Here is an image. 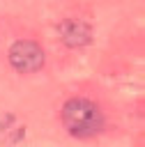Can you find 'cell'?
Here are the masks:
<instances>
[{"mask_svg": "<svg viewBox=\"0 0 145 147\" xmlns=\"http://www.w3.org/2000/svg\"><path fill=\"white\" fill-rule=\"evenodd\" d=\"M62 124L76 138H92L99 131H104L106 119H104L101 108L94 101L76 96L62 106Z\"/></svg>", "mask_w": 145, "mask_h": 147, "instance_id": "1", "label": "cell"}, {"mask_svg": "<svg viewBox=\"0 0 145 147\" xmlns=\"http://www.w3.org/2000/svg\"><path fill=\"white\" fill-rule=\"evenodd\" d=\"M9 64L21 74H35L44 67V51L37 41L21 39L9 48Z\"/></svg>", "mask_w": 145, "mask_h": 147, "instance_id": "2", "label": "cell"}, {"mask_svg": "<svg viewBox=\"0 0 145 147\" xmlns=\"http://www.w3.org/2000/svg\"><path fill=\"white\" fill-rule=\"evenodd\" d=\"M58 34L62 39V44L78 48V46H87L92 41V28L81 21V18H64L58 25Z\"/></svg>", "mask_w": 145, "mask_h": 147, "instance_id": "3", "label": "cell"}]
</instances>
